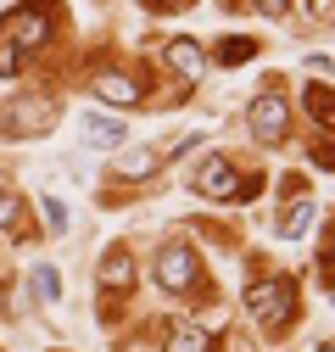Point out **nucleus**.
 <instances>
[{
    "mask_svg": "<svg viewBox=\"0 0 335 352\" xmlns=\"http://www.w3.org/2000/svg\"><path fill=\"white\" fill-rule=\"evenodd\" d=\"M251 135H257L263 146H279L290 135V112H285V96L279 90H268V96L251 101Z\"/></svg>",
    "mask_w": 335,
    "mask_h": 352,
    "instance_id": "423d86ee",
    "label": "nucleus"
},
{
    "mask_svg": "<svg viewBox=\"0 0 335 352\" xmlns=\"http://www.w3.org/2000/svg\"><path fill=\"white\" fill-rule=\"evenodd\" d=\"M45 123H51V101H45V96H17V101H6V107H0V129H6L12 140L39 135Z\"/></svg>",
    "mask_w": 335,
    "mask_h": 352,
    "instance_id": "20e7f679",
    "label": "nucleus"
},
{
    "mask_svg": "<svg viewBox=\"0 0 335 352\" xmlns=\"http://www.w3.org/2000/svg\"><path fill=\"white\" fill-rule=\"evenodd\" d=\"M246 314L257 319L268 336L285 330L290 314H297V285H290V280H257V285L246 291Z\"/></svg>",
    "mask_w": 335,
    "mask_h": 352,
    "instance_id": "f03ea898",
    "label": "nucleus"
},
{
    "mask_svg": "<svg viewBox=\"0 0 335 352\" xmlns=\"http://www.w3.org/2000/svg\"><path fill=\"white\" fill-rule=\"evenodd\" d=\"M28 291H34V296H45V302H56V296H62L56 269H34V274H28Z\"/></svg>",
    "mask_w": 335,
    "mask_h": 352,
    "instance_id": "2eb2a0df",
    "label": "nucleus"
},
{
    "mask_svg": "<svg viewBox=\"0 0 335 352\" xmlns=\"http://www.w3.org/2000/svg\"><path fill=\"white\" fill-rule=\"evenodd\" d=\"M95 96H101V101H112V107H135V101H140V84H135L129 73L106 67V73H95Z\"/></svg>",
    "mask_w": 335,
    "mask_h": 352,
    "instance_id": "0eeeda50",
    "label": "nucleus"
},
{
    "mask_svg": "<svg viewBox=\"0 0 335 352\" xmlns=\"http://www.w3.org/2000/svg\"><path fill=\"white\" fill-rule=\"evenodd\" d=\"M123 352H151V346H146V341H129V346H123Z\"/></svg>",
    "mask_w": 335,
    "mask_h": 352,
    "instance_id": "aec40b11",
    "label": "nucleus"
},
{
    "mask_svg": "<svg viewBox=\"0 0 335 352\" xmlns=\"http://www.w3.org/2000/svg\"><path fill=\"white\" fill-rule=\"evenodd\" d=\"M45 212H51V230L62 235V230H67V207H62V201H45Z\"/></svg>",
    "mask_w": 335,
    "mask_h": 352,
    "instance_id": "a211bd4d",
    "label": "nucleus"
},
{
    "mask_svg": "<svg viewBox=\"0 0 335 352\" xmlns=\"http://www.w3.org/2000/svg\"><path fill=\"white\" fill-rule=\"evenodd\" d=\"M302 101H308V112L335 135V90H324V84H308V96H302Z\"/></svg>",
    "mask_w": 335,
    "mask_h": 352,
    "instance_id": "ddd939ff",
    "label": "nucleus"
},
{
    "mask_svg": "<svg viewBox=\"0 0 335 352\" xmlns=\"http://www.w3.org/2000/svg\"><path fill=\"white\" fill-rule=\"evenodd\" d=\"M17 218H23V201H17V190L0 179V230H17Z\"/></svg>",
    "mask_w": 335,
    "mask_h": 352,
    "instance_id": "dca6fc26",
    "label": "nucleus"
},
{
    "mask_svg": "<svg viewBox=\"0 0 335 352\" xmlns=\"http://www.w3.org/2000/svg\"><path fill=\"white\" fill-rule=\"evenodd\" d=\"M45 45V6L39 0H28V6L6 12V23H0V78H17L28 51Z\"/></svg>",
    "mask_w": 335,
    "mask_h": 352,
    "instance_id": "f257e3e1",
    "label": "nucleus"
},
{
    "mask_svg": "<svg viewBox=\"0 0 335 352\" xmlns=\"http://www.w3.org/2000/svg\"><path fill=\"white\" fill-rule=\"evenodd\" d=\"M168 67H174L179 78H201L207 56H201V45H196V39H174V45H168Z\"/></svg>",
    "mask_w": 335,
    "mask_h": 352,
    "instance_id": "9d476101",
    "label": "nucleus"
},
{
    "mask_svg": "<svg viewBox=\"0 0 335 352\" xmlns=\"http://www.w3.org/2000/svg\"><path fill=\"white\" fill-rule=\"evenodd\" d=\"M101 285H106V291H129V285H135V263H129V252H123V246L106 252V263H101Z\"/></svg>",
    "mask_w": 335,
    "mask_h": 352,
    "instance_id": "9b49d317",
    "label": "nucleus"
},
{
    "mask_svg": "<svg viewBox=\"0 0 335 352\" xmlns=\"http://www.w3.org/2000/svg\"><path fill=\"white\" fill-rule=\"evenodd\" d=\"M162 352H213V341H207V330H196V324H174Z\"/></svg>",
    "mask_w": 335,
    "mask_h": 352,
    "instance_id": "f8f14e48",
    "label": "nucleus"
},
{
    "mask_svg": "<svg viewBox=\"0 0 335 352\" xmlns=\"http://www.w3.org/2000/svg\"><path fill=\"white\" fill-rule=\"evenodd\" d=\"M151 168H157V151H146V146H140V151H129V157L117 162V173H123V179H146Z\"/></svg>",
    "mask_w": 335,
    "mask_h": 352,
    "instance_id": "4468645a",
    "label": "nucleus"
},
{
    "mask_svg": "<svg viewBox=\"0 0 335 352\" xmlns=\"http://www.w3.org/2000/svg\"><path fill=\"white\" fill-rule=\"evenodd\" d=\"M190 185H196L201 196H213V201H246V196H257V179H240L229 157H207V162L190 173Z\"/></svg>",
    "mask_w": 335,
    "mask_h": 352,
    "instance_id": "7ed1b4c3",
    "label": "nucleus"
},
{
    "mask_svg": "<svg viewBox=\"0 0 335 352\" xmlns=\"http://www.w3.org/2000/svg\"><path fill=\"white\" fill-rule=\"evenodd\" d=\"M285 6H290V0H257V12H268V17H279Z\"/></svg>",
    "mask_w": 335,
    "mask_h": 352,
    "instance_id": "6ab92c4d",
    "label": "nucleus"
},
{
    "mask_svg": "<svg viewBox=\"0 0 335 352\" xmlns=\"http://www.w3.org/2000/svg\"><path fill=\"white\" fill-rule=\"evenodd\" d=\"M251 56V39H229V45H218V62H246Z\"/></svg>",
    "mask_w": 335,
    "mask_h": 352,
    "instance_id": "f3484780",
    "label": "nucleus"
},
{
    "mask_svg": "<svg viewBox=\"0 0 335 352\" xmlns=\"http://www.w3.org/2000/svg\"><path fill=\"white\" fill-rule=\"evenodd\" d=\"M84 146H95V151H117V146H123V123L106 118V112H95L90 123H84Z\"/></svg>",
    "mask_w": 335,
    "mask_h": 352,
    "instance_id": "1a4fd4ad",
    "label": "nucleus"
},
{
    "mask_svg": "<svg viewBox=\"0 0 335 352\" xmlns=\"http://www.w3.org/2000/svg\"><path fill=\"white\" fill-rule=\"evenodd\" d=\"M313 212H319V207H313V196H290V201H285V212H279V235H285V241H297V235H308V224H313Z\"/></svg>",
    "mask_w": 335,
    "mask_h": 352,
    "instance_id": "6e6552de",
    "label": "nucleus"
},
{
    "mask_svg": "<svg viewBox=\"0 0 335 352\" xmlns=\"http://www.w3.org/2000/svg\"><path fill=\"white\" fill-rule=\"evenodd\" d=\"M201 280V263H196V252L190 246H162V257H157V285L162 291H190Z\"/></svg>",
    "mask_w": 335,
    "mask_h": 352,
    "instance_id": "39448f33",
    "label": "nucleus"
}]
</instances>
